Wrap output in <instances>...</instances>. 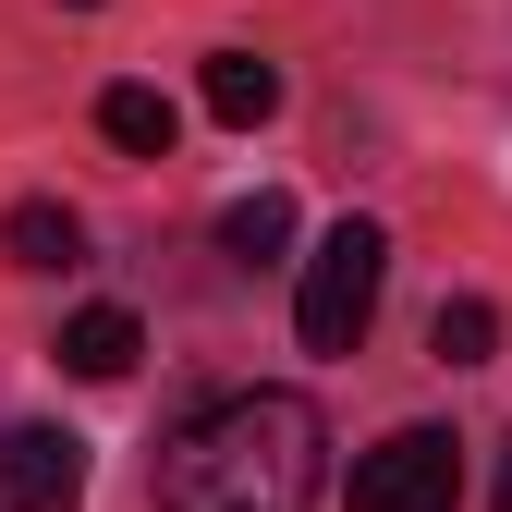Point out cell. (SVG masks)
<instances>
[{
	"instance_id": "obj_8",
	"label": "cell",
	"mask_w": 512,
	"mask_h": 512,
	"mask_svg": "<svg viewBox=\"0 0 512 512\" xmlns=\"http://www.w3.org/2000/svg\"><path fill=\"white\" fill-rule=\"evenodd\" d=\"M98 135H110L122 159H171V135H183V110H171L159 86H110V98H98Z\"/></svg>"
},
{
	"instance_id": "obj_3",
	"label": "cell",
	"mask_w": 512,
	"mask_h": 512,
	"mask_svg": "<svg viewBox=\"0 0 512 512\" xmlns=\"http://www.w3.org/2000/svg\"><path fill=\"white\" fill-rule=\"evenodd\" d=\"M354 512H464V439L391 427L378 452H354Z\"/></svg>"
},
{
	"instance_id": "obj_11",
	"label": "cell",
	"mask_w": 512,
	"mask_h": 512,
	"mask_svg": "<svg viewBox=\"0 0 512 512\" xmlns=\"http://www.w3.org/2000/svg\"><path fill=\"white\" fill-rule=\"evenodd\" d=\"M500 512H512V452H500Z\"/></svg>"
},
{
	"instance_id": "obj_10",
	"label": "cell",
	"mask_w": 512,
	"mask_h": 512,
	"mask_svg": "<svg viewBox=\"0 0 512 512\" xmlns=\"http://www.w3.org/2000/svg\"><path fill=\"white\" fill-rule=\"evenodd\" d=\"M427 354H439V366H488V354H500V305H488V293H452V305L427 317Z\"/></svg>"
},
{
	"instance_id": "obj_6",
	"label": "cell",
	"mask_w": 512,
	"mask_h": 512,
	"mask_svg": "<svg viewBox=\"0 0 512 512\" xmlns=\"http://www.w3.org/2000/svg\"><path fill=\"white\" fill-rule=\"evenodd\" d=\"M0 256H13V269H86V220L61 196H25L13 220H0Z\"/></svg>"
},
{
	"instance_id": "obj_9",
	"label": "cell",
	"mask_w": 512,
	"mask_h": 512,
	"mask_svg": "<svg viewBox=\"0 0 512 512\" xmlns=\"http://www.w3.org/2000/svg\"><path fill=\"white\" fill-rule=\"evenodd\" d=\"M220 244L244 256V269H281V244H293V196H281V183L232 196V208H220Z\"/></svg>"
},
{
	"instance_id": "obj_2",
	"label": "cell",
	"mask_w": 512,
	"mask_h": 512,
	"mask_svg": "<svg viewBox=\"0 0 512 512\" xmlns=\"http://www.w3.org/2000/svg\"><path fill=\"white\" fill-rule=\"evenodd\" d=\"M378 293H391V232H378V220H330L317 256H305V281H293L305 354H354L366 317H378Z\"/></svg>"
},
{
	"instance_id": "obj_1",
	"label": "cell",
	"mask_w": 512,
	"mask_h": 512,
	"mask_svg": "<svg viewBox=\"0 0 512 512\" xmlns=\"http://www.w3.org/2000/svg\"><path fill=\"white\" fill-rule=\"evenodd\" d=\"M330 427L305 391H220L159 439V512H317Z\"/></svg>"
},
{
	"instance_id": "obj_5",
	"label": "cell",
	"mask_w": 512,
	"mask_h": 512,
	"mask_svg": "<svg viewBox=\"0 0 512 512\" xmlns=\"http://www.w3.org/2000/svg\"><path fill=\"white\" fill-rule=\"evenodd\" d=\"M147 330H135V305H86V317H61V366L74 378H135Z\"/></svg>"
},
{
	"instance_id": "obj_7",
	"label": "cell",
	"mask_w": 512,
	"mask_h": 512,
	"mask_svg": "<svg viewBox=\"0 0 512 512\" xmlns=\"http://www.w3.org/2000/svg\"><path fill=\"white\" fill-rule=\"evenodd\" d=\"M208 110L232 122V135H256V122L281 110V61H269V49H220V61H208Z\"/></svg>"
},
{
	"instance_id": "obj_12",
	"label": "cell",
	"mask_w": 512,
	"mask_h": 512,
	"mask_svg": "<svg viewBox=\"0 0 512 512\" xmlns=\"http://www.w3.org/2000/svg\"><path fill=\"white\" fill-rule=\"evenodd\" d=\"M74 13H98V0H74Z\"/></svg>"
},
{
	"instance_id": "obj_4",
	"label": "cell",
	"mask_w": 512,
	"mask_h": 512,
	"mask_svg": "<svg viewBox=\"0 0 512 512\" xmlns=\"http://www.w3.org/2000/svg\"><path fill=\"white\" fill-rule=\"evenodd\" d=\"M0 500L13 512H86V439L74 427H13L0 439Z\"/></svg>"
}]
</instances>
